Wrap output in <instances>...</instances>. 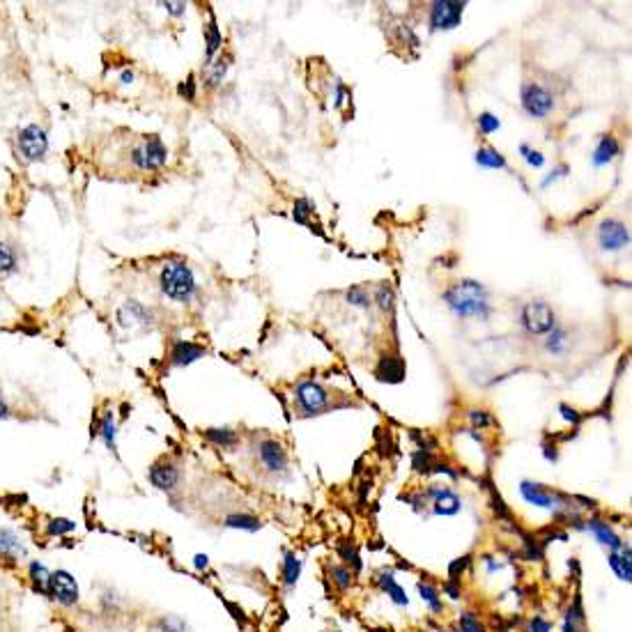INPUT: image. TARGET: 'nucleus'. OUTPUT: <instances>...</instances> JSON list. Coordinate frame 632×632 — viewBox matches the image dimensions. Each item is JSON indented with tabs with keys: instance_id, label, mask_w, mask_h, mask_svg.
Returning <instances> with one entry per match:
<instances>
[{
	"instance_id": "nucleus-1",
	"label": "nucleus",
	"mask_w": 632,
	"mask_h": 632,
	"mask_svg": "<svg viewBox=\"0 0 632 632\" xmlns=\"http://www.w3.org/2000/svg\"><path fill=\"white\" fill-rule=\"evenodd\" d=\"M444 302L458 317H488V290L479 281H458L444 292Z\"/></svg>"
},
{
	"instance_id": "nucleus-2",
	"label": "nucleus",
	"mask_w": 632,
	"mask_h": 632,
	"mask_svg": "<svg viewBox=\"0 0 632 632\" xmlns=\"http://www.w3.org/2000/svg\"><path fill=\"white\" fill-rule=\"evenodd\" d=\"M159 283H161V292L168 299H173V302H180V304L189 302L195 292V278H193L191 267L186 263L165 265L161 269Z\"/></svg>"
},
{
	"instance_id": "nucleus-3",
	"label": "nucleus",
	"mask_w": 632,
	"mask_h": 632,
	"mask_svg": "<svg viewBox=\"0 0 632 632\" xmlns=\"http://www.w3.org/2000/svg\"><path fill=\"white\" fill-rule=\"evenodd\" d=\"M295 402L306 417H317L329 409V391L313 379H306L295 389Z\"/></svg>"
},
{
	"instance_id": "nucleus-4",
	"label": "nucleus",
	"mask_w": 632,
	"mask_h": 632,
	"mask_svg": "<svg viewBox=\"0 0 632 632\" xmlns=\"http://www.w3.org/2000/svg\"><path fill=\"white\" fill-rule=\"evenodd\" d=\"M49 600H56L62 607H74L81 600V588L76 577L69 571H51L49 577Z\"/></svg>"
},
{
	"instance_id": "nucleus-5",
	"label": "nucleus",
	"mask_w": 632,
	"mask_h": 632,
	"mask_svg": "<svg viewBox=\"0 0 632 632\" xmlns=\"http://www.w3.org/2000/svg\"><path fill=\"white\" fill-rule=\"evenodd\" d=\"M131 161L141 170H157L168 161V150H165L159 136H148L131 150Z\"/></svg>"
},
{
	"instance_id": "nucleus-6",
	"label": "nucleus",
	"mask_w": 632,
	"mask_h": 632,
	"mask_svg": "<svg viewBox=\"0 0 632 632\" xmlns=\"http://www.w3.org/2000/svg\"><path fill=\"white\" fill-rule=\"evenodd\" d=\"M520 99L526 116H531L536 120H543L554 111V99L550 95V90L543 88L541 83H524Z\"/></svg>"
},
{
	"instance_id": "nucleus-7",
	"label": "nucleus",
	"mask_w": 632,
	"mask_h": 632,
	"mask_svg": "<svg viewBox=\"0 0 632 632\" xmlns=\"http://www.w3.org/2000/svg\"><path fill=\"white\" fill-rule=\"evenodd\" d=\"M19 154L21 159L33 163V161H41L44 154L49 152V136L46 131L37 127V124H28L19 131Z\"/></svg>"
},
{
	"instance_id": "nucleus-8",
	"label": "nucleus",
	"mask_w": 632,
	"mask_h": 632,
	"mask_svg": "<svg viewBox=\"0 0 632 632\" xmlns=\"http://www.w3.org/2000/svg\"><path fill=\"white\" fill-rule=\"evenodd\" d=\"M522 327L529 334H547L554 329V310L547 302H529L522 308Z\"/></svg>"
},
{
	"instance_id": "nucleus-9",
	"label": "nucleus",
	"mask_w": 632,
	"mask_h": 632,
	"mask_svg": "<svg viewBox=\"0 0 632 632\" xmlns=\"http://www.w3.org/2000/svg\"><path fill=\"white\" fill-rule=\"evenodd\" d=\"M464 12V3L458 0H439L430 9V26L432 30H453L460 26Z\"/></svg>"
},
{
	"instance_id": "nucleus-10",
	"label": "nucleus",
	"mask_w": 632,
	"mask_h": 632,
	"mask_svg": "<svg viewBox=\"0 0 632 632\" xmlns=\"http://www.w3.org/2000/svg\"><path fill=\"white\" fill-rule=\"evenodd\" d=\"M598 242L603 251H621V248H626L630 244V233L626 223H621L616 219L603 221L598 230Z\"/></svg>"
},
{
	"instance_id": "nucleus-11",
	"label": "nucleus",
	"mask_w": 632,
	"mask_h": 632,
	"mask_svg": "<svg viewBox=\"0 0 632 632\" xmlns=\"http://www.w3.org/2000/svg\"><path fill=\"white\" fill-rule=\"evenodd\" d=\"M258 455H260V462L267 472L272 474H285L287 472V453L283 449L281 442L276 439H265L258 447Z\"/></svg>"
},
{
	"instance_id": "nucleus-12",
	"label": "nucleus",
	"mask_w": 632,
	"mask_h": 632,
	"mask_svg": "<svg viewBox=\"0 0 632 632\" xmlns=\"http://www.w3.org/2000/svg\"><path fill=\"white\" fill-rule=\"evenodd\" d=\"M28 556V545L24 536L16 534L14 529H0V561L7 564H19Z\"/></svg>"
},
{
	"instance_id": "nucleus-13",
	"label": "nucleus",
	"mask_w": 632,
	"mask_h": 632,
	"mask_svg": "<svg viewBox=\"0 0 632 632\" xmlns=\"http://www.w3.org/2000/svg\"><path fill=\"white\" fill-rule=\"evenodd\" d=\"M426 496L432 499V513L442 515V517H453L462 511V499L453 490L449 488H439V485H432L426 492Z\"/></svg>"
},
{
	"instance_id": "nucleus-14",
	"label": "nucleus",
	"mask_w": 632,
	"mask_h": 632,
	"mask_svg": "<svg viewBox=\"0 0 632 632\" xmlns=\"http://www.w3.org/2000/svg\"><path fill=\"white\" fill-rule=\"evenodd\" d=\"M150 483L157 490L170 492V490L178 488V483H180V469L175 467L170 460L154 462L152 467H150Z\"/></svg>"
},
{
	"instance_id": "nucleus-15",
	"label": "nucleus",
	"mask_w": 632,
	"mask_h": 632,
	"mask_svg": "<svg viewBox=\"0 0 632 632\" xmlns=\"http://www.w3.org/2000/svg\"><path fill=\"white\" fill-rule=\"evenodd\" d=\"M520 492L524 496L526 504L531 506H538V509H547V511H554L559 504V496L554 492H550L547 488H543L541 483H531V481H522L520 485Z\"/></svg>"
},
{
	"instance_id": "nucleus-16",
	"label": "nucleus",
	"mask_w": 632,
	"mask_h": 632,
	"mask_svg": "<svg viewBox=\"0 0 632 632\" xmlns=\"http://www.w3.org/2000/svg\"><path fill=\"white\" fill-rule=\"evenodd\" d=\"M375 377L387 384H400L405 379V361L396 355H384L375 368Z\"/></svg>"
},
{
	"instance_id": "nucleus-17",
	"label": "nucleus",
	"mask_w": 632,
	"mask_h": 632,
	"mask_svg": "<svg viewBox=\"0 0 632 632\" xmlns=\"http://www.w3.org/2000/svg\"><path fill=\"white\" fill-rule=\"evenodd\" d=\"M118 320H120L122 327H133V325L148 327L152 322V313L143 304L133 302V299H131V302H127L118 310Z\"/></svg>"
},
{
	"instance_id": "nucleus-18",
	"label": "nucleus",
	"mask_w": 632,
	"mask_h": 632,
	"mask_svg": "<svg viewBox=\"0 0 632 632\" xmlns=\"http://www.w3.org/2000/svg\"><path fill=\"white\" fill-rule=\"evenodd\" d=\"M200 357H205V347L189 343V340H178L170 350V361L175 366H189L193 361H198Z\"/></svg>"
},
{
	"instance_id": "nucleus-19",
	"label": "nucleus",
	"mask_w": 632,
	"mask_h": 632,
	"mask_svg": "<svg viewBox=\"0 0 632 632\" xmlns=\"http://www.w3.org/2000/svg\"><path fill=\"white\" fill-rule=\"evenodd\" d=\"M586 529L598 538V543H600V545L609 547V550H612V552H618L621 547H623V541H621V538L614 534L612 526H609L607 522H603V520H596V517H593V520H588V522H586Z\"/></svg>"
},
{
	"instance_id": "nucleus-20",
	"label": "nucleus",
	"mask_w": 632,
	"mask_h": 632,
	"mask_svg": "<svg viewBox=\"0 0 632 632\" xmlns=\"http://www.w3.org/2000/svg\"><path fill=\"white\" fill-rule=\"evenodd\" d=\"M609 568L616 573V577L621 582L630 584L632 582V561H630V545H623L618 552H609L607 556Z\"/></svg>"
},
{
	"instance_id": "nucleus-21",
	"label": "nucleus",
	"mask_w": 632,
	"mask_h": 632,
	"mask_svg": "<svg viewBox=\"0 0 632 632\" xmlns=\"http://www.w3.org/2000/svg\"><path fill=\"white\" fill-rule=\"evenodd\" d=\"M377 582H379V586H382V591H384L396 605H400V607H407V605H409V598H407V593H405V588H402V586L396 582V575H393V571L379 573Z\"/></svg>"
},
{
	"instance_id": "nucleus-22",
	"label": "nucleus",
	"mask_w": 632,
	"mask_h": 632,
	"mask_svg": "<svg viewBox=\"0 0 632 632\" xmlns=\"http://www.w3.org/2000/svg\"><path fill=\"white\" fill-rule=\"evenodd\" d=\"M49 577H51V571L41 564V561H30L28 564V579H30V588L37 593V596H44L49 598Z\"/></svg>"
},
{
	"instance_id": "nucleus-23",
	"label": "nucleus",
	"mask_w": 632,
	"mask_h": 632,
	"mask_svg": "<svg viewBox=\"0 0 632 632\" xmlns=\"http://www.w3.org/2000/svg\"><path fill=\"white\" fill-rule=\"evenodd\" d=\"M621 154V145L614 136H603L598 141V148L593 150V163L596 165H605L612 159H616Z\"/></svg>"
},
{
	"instance_id": "nucleus-24",
	"label": "nucleus",
	"mask_w": 632,
	"mask_h": 632,
	"mask_svg": "<svg viewBox=\"0 0 632 632\" xmlns=\"http://www.w3.org/2000/svg\"><path fill=\"white\" fill-rule=\"evenodd\" d=\"M116 434H118L116 432V414L108 409L101 417V421L95 426V432H92V437H101L103 444H106L111 451H116Z\"/></svg>"
},
{
	"instance_id": "nucleus-25",
	"label": "nucleus",
	"mask_w": 632,
	"mask_h": 632,
	"mask_svg": "<svg viewBox=\"0 0 632 632\" xmlns=\"http://www.w3.org/2000/svg\"><path fill=\"white\" fill-rule=\"evenodd\" d=\"M299 575H302V559L295 552H285L283 556V584L287 588H292L299 582Z\"/></svg>"
},
{
	"instance_id": "nucleus-26",
	"label": "nucleus",
	"mask_w": 632,
	"mask_h": 632,
	"mask_svg": "<svg viewBox=\"0 0 632 632\" xmlns=\"http://www.w3.org/2000/svg\"><path fill=\"white\" fill-rule=\"evenodd\" d=\"M223 524L228 526V529H242V531H258L263 529V522L258 520V517L253 515H246V513H235V515H228Z\"/></svg>"
},
{
	"instance_id": "nucleus-27",
	"label": "nucleus",
	"mask_w": 632,
	"mask_h": 632,
	"mask_svg": "<svg viewBox=\"0 0 632 632\" xmlns=\"http://www.w3.org/2000/svg\"><path fill=\"white\" fill-rule=\"evenodd\" d=\"M203 434L207 442L216 444V447H235L237 444V432L230 428H207Z\"/></svg>"
},
{
	"instance_id": "nucleus-28",
	"label": "nucleus",
	"mask_w": 632,
	"mask_h": 632,
	"mask_svg": "<svg viewBox=\"0 0 632 632\" xmlns=\"http://www.w3.org/2000/svg\"><path fill=\"white\" fill-rule=\"evenodd\" d=\"M205 41H207V60H212V56L221 49V41H223L221 30H219V26H216L214 14L210 16V24L205 26Z\"/></svg>"
},
{
	"instance_id": "nucleus-29",
	"label": "nucleus",
	"mask_w": 632,
	"mask_h": 632,
	"mask_svg": "<svg viewBox=\"0 0 632 632\" xmlns=\"http://www.w3.org/2000/svg\"><path fill=\"white\" fill-rule=\"evenodd\" d=\"M476 163L483 165V168H506V165H509L494 148H481L476 152Z\"/></svg>"
},
{
	"instance_id": "nucleus-30",
	"label": "nucleus",
	"mask_w": 632,
	"mask_h": 632,
	"mask_svg": "<svg viewBox=\"0 0 632 632\" xmlns=\"http://www.w3.org/2000/svg\"><path fill=\"white\" fill-rule=\"evenodd\" d=\"M419 596H421L423 603H428V607L432 609L434 614H439L442 609H444L442 598H439V588H437V586H432V584H428V582H419Z\"/></svg>"
},
{
	"instance_id": "nucleus-31",
	"label": "nucleus",
	"mask_w": 632,
	"mask_h": 632,
	"mask_svg": "<svg viewBox=\"0 0 632 632\" xmlns=\"http://www.w3.org/2000/svg\"><path fill=\"white\" fill-rule=\"evenodd\" d=\"M76 529V522L69 517H51L46 522V536H65Z\"/></svg>"
},
{
	"instance_id": "nucleus-32",
	"label": "nucleus",
	"mask_w": 632,
	"mask_h": 632,
	"mask_svg": "<svg viewBox=\"0 0 632 632\" xmlns=\"http://www.w3.org/2000/svg\"><path fill=\"white\" fill-rule=\"evenodd\" d=\"M329 575H331V579H334V584L340 588V591H345V588H350L352 582H355V573H352L347 566H331Z\"/></svg>"
},
{
	"instance_id": "nucleus-33",
	"label": "nucleus",
	"mask_w": 632,
	"mask_h": 632,
	"mask_svg": "<svg viewBox=\"0 0 632 632\" xmlns=\"http://www.w3.org/2000/svg\"><path fill=\"white\" fill-rule=\"evenodd\" d=\"M16 269V253L14 248L0 242V274H12Z\"/></svg>"
},
{
	"instance_id": "nucleus-34",
	"label": "nucleus",
	"mask_w": 632,
	"mask_h": 632,
	"mask_svg": "<svg viewBox=\"0 0 632 632\" xmlns=\"http://www.w3.org/2000/svg\"><path fill=\"white\" fill-rule=\"evenodd\" d=\"M338 556L343 559L345 564H350V566H352V571H355V573H359V571H361V566H364V564H361V559H359L357 547H355V545H350L347 541L338 545Z\"/></svg>"
},
{
	"instance_id": "nucleus-35",
	"label": "nucleus",
	"mask_w": 632,
	"mask_h": 632,
	"mask_svg": "<svg viewBox=\"0 0 632 632\" xmlns=\"http://www.w3.org/2000/svg\"><path fill=\"white\" fill-rule=\"evenodd\" d=\"M210 65V71H207V88H216L221 83V78L225 76V69H228V60H214V62H207Z\"/></svg>"
},
{
	"instance_id": "nucleus-36",
	"label": "nucleus",
	"mask_w": 632,
	"mask_h": 632,
	"mask_svg": "<svg viewBox=\"0 0 632 632\" xmlns=\"http://www.w3.org/2000/svg\"><path fill=\"white\" fill-rule=\"evenodd\" d=\"M412 464H414V469H417V472L428 474V472H432V467H434V464H437V462H434L430 449H419L417 453H414Z\"/></svg>"
},
{
	"instance_id": "nucleus-37",
	"label": "nucleus",
	"mask_w": 632,
	"mask_h": 632,
	"mask_svg": "<svg viewBox=\"0 0 632 632\" xmlns=\"http://www.w3.org/2000/svg\"><path fill=\"white\" fill-rule=\"evenodd\" d=\"M157 632H186V623L180 616L165 614L157 621Z\"/></svg>"
},
{
	"instance_id": "nucleus-38",
	"label": "nucleus",
	"mask_w": 632,
	"mask_h": 632,
	"mask_svg": "<svg viewBox=\"0 0 632 632\" xmlns=\"http://www.w3.org/2000/svg\"><path fill=\"white\" fill-rule=\"evenodd\" d=\"M313 212V205H310L308 198H299L295 200V210H292V216L297 223H308V214Z\"/></svg>"
},
{
	"instance_id": "nucleus-39",
	"label": "nucleus",
	"mask_w": 632,
	"mask_h": 632,
	"mask_svg": "<svg viewBox=\"0 0 632 632\" xmlns=\"http://www.w3.org/2000/svg\"><path fill=\"white\" fill-rule=\"evenodd\" d=\"M347 304L359 306V308H368L370 306V297L361 287H350L347 290Z\"/></svg>"
},
{
	"instance_id": "nucleus-40",
	"label": "nucleus",
	"mask_w": 632,
	"mask_h": 632,
	"mask_svg": "<svg viewBox=\"0 0 632 632\" xmlns=\"http://www.w3.org/2000/svg\"><path fill=\"white\" fill-rule=\"evenodd\" d=\"M469 564H472V556H469V554H467V556L455 559V561L449 566V579H451V582H458L460 575L464 573V568H467Z\"/></svg>"
},
{
	"instance_id": "nucleus-41",
	"label": "nucleus",
	"mask_w": 632,
	"mask_h": 632,
	"mask_svg": "<svg viewBox=\"0 0 632 632\" xmlns=\"http://www.w3.org/2000/svg\"><path fill=\"white\" fill-rule=\"evenodd\" d=\"M460 630L462 632H485V628L479 623V618H476L472 612H464L460 616Z\"/></svg>"
},
{
	"instance_id": "nucleus-42",
	"label": "nucleus",
	"mask_w": 632,
	"mask_h": 632,
	"mask_svg": "<svg viewBox=\"0 0 632 632\" xmlns=\"http://www.w3.org/2000/svg\"><path fill=\"white\" fill-rule=\"evenodd\" d=\"M564 345H566V334L561 329H552V336L547 340V350H552L554 355H561Z\"/></svg>"
},
{
	"instance_id": "nucleus-43",
	"label": "nucleus",
	"mask_w": 632,
	"mask_h": 632,
	"mask_svg": "<svg viewBox=\"0 0 632 632\" xmlns=\"http://www.w3.org/2000/svg\"><path fill=\"white\" fill-rule=\"evenodd\" d=\"M520 152L524 154V159L529 165H534V168H541V165L545 163V157L538 150H531L529 145H520Z\"/></svg>"
},
{
	"instance_id": "nucleus-44",
	"label": "nucleus",
	"mask_w": 632,
	"mask_h": 632,
	"mask_svg": "<svg viewBox=\"0 0 632 632\" xmlns=\"http://www.w3.org/2000/svg\"><path fill=\"white\" fill-rule=\"evenodd\" d=\"M479 129L481 133H492L499 129V120H496L492 113H481L479 116Z\"/></svg>"
},
{
	"instance_id": "nucleus-45",
	"label": "nucleus",
	"mask_w": 632,
	"mask_h": 632,
	"mask_svg": "<svg viewBox=\"0 0 632 632\" xmlns=\"http://www.w3.org/2000/svg\"><path fill=\"white\" fill-rule=\"evenodd\" d=\"M469 419H472V423H474V426L479 428V430H481V428H488V426H492V423H494V419L490 417L488 412H483V409H472V412H469Z\"/></svg>"
},
{
	"instance_id": "nucleus-46",
	"label": "nucleus",
	"mask_w": 632,
	"mask_h": 632,
	"mask_svg": "<svg viewBox=\"0 0 632 632\" xmlns=\"http://www.w3.org/2000/svg\"><path fill=\"white\" fill-rule=\"evenodd\" d=\"M492 509H494V513H496V517H499V520H511L509 506L504 504V499L499 496V492H494V490H492Z\"/></svg>"
},
{
	"instance_id": "nucleus-47",
	"label": "nucleus",
	"mask_w": 632,
	"mask_h": 632,
	"mask_svg": "<svg viewBox=\"0 0 632 632\" xmlns=\"http://www.w3.org/2000/svg\"><path fill=\"white\" fill-rule=\"evenodd\" d=\"M178 92H180V95H182L186 101H193V99H195V78H193V74H191L189 78H186L184 83H180Z\"/></svg>"
},
{
	"instance_id": "nucleus-48",
	"label": "nucleus",
	"mask_w": 632,
	"mask_h": 632,
	"mask_svg": "<svg viewBox=\"0 0 632 632\" xmlns=\"http://www.w3.org/2000/svg\"><path fill=\"white\" fill-rule=\"evenodd\" d=\"M529 632H552V623L543 616H534L529 621Z\"/></svg>"
},
{
	"instance_id": "nucleus-49",
	"label": "nucleus",
	"mask_w": 632,
	"mask_h": 632,
	"mask_svg": "<svg viewBox=\"0 0 632 632\" xmlns=\"http://www.w3.org/2000/svg\"><path fill=\"white\" fill-rule=\"evenodd\" d=\"M559 409H561V417H564L566 421H571L573 426H579V423H582V417H579V414H577L573 407H568V405H559Z\"/></svg>"
},
{
	"instance_id": "nucleus-50",
	"label": "nucleus",
	"mask_w": 632,
	"mask_h": 632,
	"mask_svg": "<svg viewBox=\"0 0 632 632\" xmlns=\"http://www.w3.org/2000/svg\"><path fill=\"white\" fill-rule=\"evenodd\" d=\"M377 299H379V306L382 308H391V302H393V292H391V287H387V285H382L379 287V292H377Z\"/></svg>"
},
{
	"instance_id": "nucleus-51",
	"label": "nucleus",
	"mask_w": 632,
	"mask_h": 632,
	"mask_svg": "<svg viewBox=\"0 0 632 632\" xmlns=\"http://www.w3.org/2000/svg\"><path fill=\"white\" fill-rule=\"evenodd\" d=\"M444 591H447L453 600L460 598V586H458V582H451V579H449L447 584H444Z\"/></svg>"
},
{
	"instance_id": "nucleus-52",
	"label": "nucleus",
	"mask_w": 632,
	"mask_h": 632,
	"mask_svg": "<svg viewBox=\"0 0 632 632\" xmlns=\"http://www.w3.org/2000/svg\"><path fill=\"white\" fill-rule=\"evenodd\" d=\"M543 453H545V458L552 460V462H556V458H559V455H556V447H554V444H550V442L543 444Z\"/></svg>"
},
{
	"instance_id": "nucleus-53",
	"label": "nucleus",
	"mask_w": 632,
	"mask_h": 632,
	"mask_svg": "<svg viewBox=\"0 0 632 632\" xmlns=\"http://www.w3.org/2000/svg\"><path fill=\"white\" fill-rule=\"evenodd\" d=\"M193 566L198 568V571H205V568L210 566V556H207V554H195L193 556Z\"/></svg>"
},
{
	"instance_id": "nucleus-54",
	"label": "nucleus",
	"mask_w": 632,
	"mask_h": 632,
	"mask_svg": "<svg viewBox=\"0 0 632 632\" xmlns=\"http://www.w3.org/2000/svg\"><path fill=\"white\" fill-rule=\"evenodd\" d=\"M163 7L168 9L170 14H175V16H180V14H184V3H163Z\"/></svg>"
},
{
	"instance_id": "nucleus-55",
	"label": "nucleus",
	"mask_w": 632,
	"mask_h": 632,
	"mask_svg": "<svg viewBox=\"0 0 632 632\" xmlns=\"http://www.w3.org/2000/svg\"><path fill=\"white\" fill-rule=\"evenodd\" d=\"M9 417V407H7V402L0 398V419H7Z\"/></svg>"
},
{
	"instance_id": "nucleus-56",
	"label": "nucleus",
	"mask_w": 632,
	"mask_h": 632,
	"mask_svg": "<svg viewBox=\"0 0 632 632\" xmlns=\"http://www.w3.org/2000/svg\"><path fill=\"white\" fill-rule=\"evenodd\" d=\"M566 170H568V168H566V165H561V168H559V170H556V173H559V175H566ZM554 178H556V175H550V178H547V180H545V182H543V184H545V186H547V184H550V182H552V180H554Z\"/></svg>"
},
{
	"instance_id": "nucleus-57",
	"label": "nucleus",
	"mask_w": 632,
	"mask_h": 632,
	"mask_svg": "<svg viewBox=\"0 0 632 632\" xmlns=\"http://www.w3.org/2000/svg\"><path fill=\"white\" fill-rule=\"evenodd\" d=\"M131 78H133L131 71H124V74H122V83H131Z\"/></svg>"
}]
</instances>
